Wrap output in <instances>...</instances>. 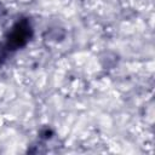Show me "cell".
I'll list each match as a JSON object with an SVG mask.
<instances>
[{
    "instance_id": "6da1fadb",
    "label": "cell",
    "mask_w": 155,
    "mask_h": 155,
    "mask_svg": "<svg viewBox=\"0 0 155 155\" xmlns=\"http://www.w3.org/2000/svg\"><path fill=\"white\" fill-rule=\"evenodd\" d=\"M31 34H33V30L29 21L25 18L18 21L12 27V29L7 35V41H6V45L4 46L5 50L15 51V50H18L19 47H23L30 40Z\"/></svg>"
},
{
    "instance_id": "3957f363",
    "label": "cell",
    "mask_w": 155,
    "mask_h": 155,
    "mask_svg": "<svg viewBox=\"0 0 155 155\" xmlns=\"http://www.w3.org/2000/svg\"><path fill=\"white\" fill-rule=\"evenodd\" d=\"M1 57H2V56H0V58H1ZM0 62H1V59H0Z\"/></svg>"
},
{
    "instance_id": "7a4b0ae2",
    "label": "cell",
    "mask_w": 155,
    "mask_h": 155,
    "mask_svg": "<svg viewBox=\"0 0 155 155\" xmlns=\"http://www.w3.org/2000/svg\"><path fill=\"white\" fill-rule=\"evenodd\" d=\"M48 134H52V131L51 130H48V128H46V131L44 132V131H41V138H45V139H48L51 136H48Z\"/></svg>"
}]
</instances>
